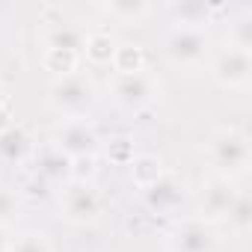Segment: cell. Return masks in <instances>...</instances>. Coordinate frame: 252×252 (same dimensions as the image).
I'll return each instance as SVG.
<instances>
[{
  "mask_svg": "<svg viewBox=\"0 0 252 252\" xmlns=\"http://www.w3.org/2000/svg\"><path fill=\"white\" fill-rule=\"evenodd\" d=\"M205 155H208L211 172L217 178H228V181H237L240 175H246L249 163H252L249 137H246V131L234 128V125H222V128H217L208 137Z\"/></svg>",
  "mask_w": 252,
  "mask_h": 252,
  "instance_id": "cell-1",
  "label": "cell"
},
{
  "mask_svg": "<svg viewBox=\"0 0 252 252\" xmlns=\"http://www.w3.org/2000/svg\"><path fill=\"white\" fill-rule=\"evenodd\" d=\"M98 101V86L89 71H74L48 83V107L60 119H80Z\"/></svg>",
  "mask_w": 252,
  "mask_h": 252,
  "instance_id": "cell-2",
  "label": "cell"
},
{
  "mask_svg": "<svg viewBox=\"0 0 252 252\" xmlns=\"http://www.w3.org/2000/svg\"><path fill=\"white\" fill-rule=\"evenodd\" d=\"M107 92H110V101L119 110H125V113H143V110H149L152 104L160 101L163 86L146 68L140 74H110Z\"/></svg>",
  "mask_w": 252,
  "mask_h": 252,
  "instance_id": "cell-3",
  "label": "cell"
},
{
  "mask_svg": "<svg viewBox=\"0 0 252 252\" xmlns=\"http://www.w3.org/2000/svg\"><path fill=\"white\" fill-rule=\"evenodd\" d=\"M57 208L68 225H95L104 214V193L95 181H68L60 190Z\"/></svg>",
  "mask_w": 252,
  "mask_h": 252,
  "instance_id": "cell-4",
  "label": "cell"
},
{
  "mask_svg": "<svg viewBox=\"0 0 252 252\" xmlns=\"http://www.w3.org/2000/svg\"><path fill=\"white\" fill-rule=\"evenodd\" d=\"M163 54L175 68H199L211 60V36L205 27H172L163 39Z\"/></svg>",
  "mask_w": 252,
  "mask_h": 252,
  "instance_id": "cell-5",
  "label": "cell"
},
{
  "mask_svg": "<svg viewBox=\"0 0 252 252\" xmlns=\"http://www.w3.org/2000/svg\"><path fill=\"white\" fill-rule=\"evenodd\" d=\"M51 143L63 155L77 160V158H98L104 140H101V134L95 128V122L89 116H80V119H60V125L54 128V140Z\"/></svg>",
  "mask_w": 252,
  "mask_h": 252,
  "instance_id": "cell-6",
  "label": "cell"
},
{
  "mask_svg": "<svg viewBox=\"0 0 252 252\" xmlns=\"http://www.w3.org/2000/svg\"><path fill=\"white\" fill-rule=\"evenodd\" d=\"M211 77L225 92H246L252 86V54L240 48H220L211 57Z\"/></svg>",
  "mask_w": 252,
  "mask_h": 252,
  "instance_id": "cell-7",
  "label": "cell"
},
{
  "mask_svg": "<svg viewBox=\"0 0 252 252\" xmlns=\"http://www.w3.org/2000/svg\"><path fill=\"white\" fill-rule=\"evenodd\" d=\"M166 249L169 252H217L220 249L217 225L205 222L202 217H181L166 231Z\"/></svg>",
  "mask_w": 252,
  "mask_h": 252,
  "instance_id": "cell-8",
  "label": "cell"
},
{
  "mask_svg": "<svg viewBox=\"0 0 252 252\" xmlns=\"http://www.w3.org/2000/svg\"><path fill=\"white\" fill-rule=\"evenodd\" d=\"M237 184L228 181V178H217L211 175L208 181H202V187L196 190V208H199V217L211 225L228 220V211L231 205L237 202Z\"/></svg>",
  "mask_w": 252,
  "mask_h": 252,
  "instance_id": "cell-9",
  "label": "cell"
},
{
  "mask_svg": "<svg viewBox=\"0 0 252 252\" xmlns=\"http://www.w3.org/2000/svg\"><path fill=\"white\" fill-rule=\"evenodd\" d=\"M30 163H33V172H36L45 184H51V187H60V190H63V187L71 181V158L63 155L54 143L36 146Z\"/></svg>",
  "mask_w": 252,
  "mask_h": 252,
  "instance_id": "cell-10",
  "label": "cell"
},
{
  "mask_svg": "<svg viewBox=\"0 0 252 252\" xmlns=\"http://www.w3.org/2000/svg\"><path fill=\"white\" fill-rule=\"evenodd\" d=\"M184 190H187V187H184V181H181L178 175L163 172L152 187L143 190V202H146V208L155 211V214H172V211L181 208Z\"/></svg>",
  "mask_w": 252,
  "mask_h": 252,
  "instance_id": "cell-11",
  "label": "cell"
},
{
  "mask_svg": "<svg viewBox=\"0 0 252 252\" xmlns=\"http://www.w3.org/2000/svg\"><path fill=\"white\" fill-rule=\"evenodd\" d=\"M36 152V140L30 137L27 128L21 125H9L6 131H0V166H18L27 163Z\"/></svg>",
  "mask_w": 252,
  "mask_h": 252,
  "instance_id": "cell-12",
  "label": "cell"
},
{
  "mask_svg": "<svg viewBox=\"0 0 252 252\" xmlns=\"http://www.w3.org/2000/svg\"><path fill=\"white\" fill-rule=\"evenodd\" d=\"M116 48H119V42H116L113 33H107V30H89L86 45L80 51V60H86L92 68H104V65L113 63Z\"/></svg>",
  "mask_w": 252,
  "mask_h": 252,
  "instance_id": "cell-13",
  "label": "cell"
},
{
  "mask_svg": "<svg viewBox=\"0 0 252 252\" xmlns=\"http://www.w3.org/2000/svg\"><path fill=\"white\" fill-rule=\"evenodd\" d=\"M86 36H89V30L80 27V24H54L45 33V48H60V51L80 54L83 45H86Z\"/></svg>",
  "mask_w": 252,
  "mask_h": 252,
  "instance_id": "cell-14",
  "label": "cell"
},
{
  "mask_svg": "<svg viewBox=\"0 0 252 252\" xmlns=\"http://www.w3.org/2000/svg\"><path fill=\"white\" fill-rule=\"evenodd\" d=\"M128 172H131V181L137 184V190H146V187H152L166 169H163V160H160L158 155H152V152H137L134 160L128 163Z\"/></svg>",
  "mask_w": 252,
  "mask_h": 252,
  "instance_id": "cell-15",
  "label": "cell"
},
{
  "mask_svg": "<svg viewBox=\"0 0 252 252\" xmlns=\"http://www.w3.org/2000/svg\"><path fill=\"white\" fill-rule=\"evenodd\" d=\"M101 12L119 24H143L152 15V3H146V0H110L101 6Z\"/></svg>",
  "mask_w": 252,
  "mask_h": 252,
  "instance_id": "cell-16",
  "label": "cell"
},
{
  "mask_svg": "<svg viewBox=\"0 0 252 252\" xmlns=\"http://www.w3.org/2000/svg\"><path fill=\"white\" fill-rule=\"evenodd\" d=\"M146 51H143V45H131V42H119V48H116V54H113V63H110V68H113V74H140V71H146Z\"/></svg>",
  "mask_w": 252,
  "mask_h": 252,
  "instance_id": "cell-17",
  "label": "cell"
},
{
  "mask_svg": "<svg viewBox=\"0 0 252 252\" xmlns=\"http://www.w3.org/2000/svg\"><path fill=\"white\" fill-rule=\"evenodd\" d=\"M80 63H83V60H80V54H74V51H60V48H45V51H42V68L51 74V80L80 71Z\"/></svg>",
  "mask_w": 252,
  "mask_h": 252,
  "instance_id": "cell-18",
  "label": "cell"
},
{
  "mask_svg": "<svg viewBox=\"0 0 252 252\" xmlns=\"http://www.w3.org/2000/svg\"><path fill=\"white\" fill-rule=\"evenodd\" d=\"M169 12H172L175 27H205V21L211 15V6L199 3V0H184V3H172Z\"/></svg>",
  "mask_w": 252,
  "mask_h": 252,
  "instance_id": "cell-19",
  "label": "cell"
},
{
  "mask_svg": "<svg viewBox=\"0 0 252 252\" xmlns=\"http://www.w3.org/2000/svg\"><path fill=\"white\" fill-rule=\"evenodd\" d=\"M101 152H104V158H107L110 163L128 166V163L134 160V155H137V146H134L131 137H113V140L101 143ZM101 152H98V155H101Z\"/></svg>",
  "mask_w": 252,
  "mask_h": 252,
  "instance_id": "cell-20",
  "label": "cell"
},
{
  "mask_svg": "<svg viewBox=\"0 0 252 252\" xmlns=\"http://www.w3.org/2000/svg\"><path fill=\"white\" fill-rule=\"evenodd\" d=\"M21 196L12 190V187H3L0 184V228H12L18 220H21Z\"/></svg>",
  "mask_w": 252,
  "mask_h": 252,
  "instance_id": "cell-21",
  "label": "cell"
},
{
  "mask_svg": "<svg viewBox=\"0 0 252 252\" xmlns=\"http://www.w3.org/2000/svg\"><path fill=\"white\" fill-rule=\"evenodd\" d=\"M225 45H231V48H240V51H249V54H252V15H249V12L237 15V18L228 24Z\"/></svg>",
  "mask_w": 252,
  "mask_h": 252,
  "instance_id": "cell-22",
  "label": "cell"
},
{
  "mask_svg": "<svg viewBox=\"0 0 252 252\" xmlns=\"http://www.w3.org/2000/svg\"><path fill=\"white\" fill-rule=\"evenodd\" d=\"M237 234H246L249 228H252V199H249V193H237V202L231 205V211H228V220H225Z\"/></svg>",
  "mask_w": 252,
  "mask_h": 252,
  "instance_id": "cell-23",
  "label": "cell"
},
{
  "mask_svg": "<svg viewBox=\"0 0 252 252\" xmlns=\"http://www.w3.org/2000/svg\"><path fill=\"white\" fill-rule=\"evenodd\" d=\"M9 252H54V246L45 231H24L9 243Z\"/></svg>",
  "mask_w": 252,
  "mask_h": 252,
  "instance_id": "cell-24",
  "label": "cell"
},
{
  "mask_svg": "<svg viewBox=\"0 0 252 252\" xmlns=\"http://www.w3.org/2000/svg\"><path fill=\"white\" fill-rule=\"evenodd\" d=\"M9 125H12V119H9V110H6L3 104H0V131H6Z\"/></svg>",
  "mask_w": 252,
  "mask_h": 252,
  "instance_id": "cell-25",
  "label": "cell"
},
{
  "mask_svg": "<svg viewBox=\"0 0 252 252\" xmlns=\"http://www.w3.org/2000/svg\"><path fill=\"white\" fill-rule=\"evenodd\" d=\"M9 237H3V228H0V252H9Z\"/></svg>",
  "mask_w": 252,
  "mask_h": 252,
  "instance_id": "cell-26",
  "label": "cell"
},
{
  "mask_svg": "<svg viewBox=\"0 0 252 252\" xmlns=\"http://www.w3.org/2000/svg\"><path fill=\"white\" fill-rule=\"evenodd\" d=\"M0 104H3V83H0Z\"/></svg>",
  "mask_w": 252,
  "mask_h": 252,
  "instance_id": "cell-27",
  "label": "cell"
}]
</instances>
